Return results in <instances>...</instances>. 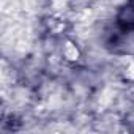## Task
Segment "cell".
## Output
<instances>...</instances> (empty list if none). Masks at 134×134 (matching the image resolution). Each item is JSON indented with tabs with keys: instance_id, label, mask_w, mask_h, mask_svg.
<instances>
[{
	"instance_id": "1",
	"label": "cell",
	"mask_w": 134,
	"mask_h": 134,
	"mask_svg": "<svg viewBox=\"0 0 134 134\" xmlns=\"http://www.w3.org/2000/svg\"><path fill=\"white\" fill-rule=\"evenodd\" d=\"M65 55H66V58L74 60L77 57V49L73 47V44H68V47H66V51H65Z\"/></svg>"
}]
</instances>
